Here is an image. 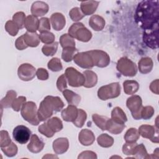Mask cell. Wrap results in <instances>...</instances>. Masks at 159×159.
<instances>
[{
  "label": "cell",
  "mask_w": 159,
  "mask_h": 159,
  "mask_svg": "<svg viewBox=\"0 0 159 159\" xmlns=\"http://www.w3.org/2000/svg\"><path fill=\"white\" fill-rule=\"evenodd\" d=\"M158 1L146 0L138 4L134 19L144 30L153 29L158 24Z\"/></svg>",
  "instance_id": "obj_1"
},
{
  "label": "cell",
  "mask_w": 159,
  "mask_h": 159,
  "mask_svg": "<svg viewBox=\"0 0 159 159\" xmlns=\"http://www.w3.org/2000/svg\"><path fill=\"white\" fill-rule=\"evenodd\" d=\"M64 103L58 96H47L40 102L37 111L38 117L40 122L49 119L53 112H60L64 107Z\"/></svg>",
  "instance_id": "obj_2"
},
{
  "label": "cell",
  "mask_w": 159,
  "mask_h": 159,
  "mask_svg": "<svg viewBox=\"0 0 159 159\" xmlns=\"http://www.w3.org/2000/svg\"><path fill=\"white\" fill-rule=\"evenodd\" d=\"M69 35L77 40L87 42L92 37V33L81 22L74 23L68 29Z\"/></svg>",
  "instance_id": "obj_3"
},
{
  "label": "cell",
  "mask_w": 159,
  "mask_h": 159,
  "mask_svg": "<svg viewBox=\"0 0 159 159\" xmlns=\"http://www.w3.org/2000/svg\"><path fill=\"white\" fill-rule=\"evenodd\" d=\"M21 115L22 117L29 123L33 125H37L40 120L38 117L37 106L32 101L25 102L21 109Z\"/></svg>",
  "instance_id": "obj_4"
},
{
  "label": "cell",
  "mask_w": 159,
  "mask_h": 159,
  "mask_svg": "<svg viewBox=\"0 0 159 159\" xmlns=\"http://www.w3.org/2000/svg\"><path fill=\"white\" fill-rule=\"evenodd\" d=\"M120 94V86L119 83H112L99 88L98 98L103 101L118 97Z\"/></svg>",
  "instance_id": "obj_5"
},
{
  "label": "cell",
  "mask_w": 159,
  "mask_h": 159,
  "mask_svg": "<svg viewBox=\"0 0 159 159\" xmlns=\"http://www.w3.org/2000/svg\"><path fill=\"white\" fill-rule=\"evenodd\" d=\"M116 68L119 72L125 76H134L137 72L135 63L127 57H122L118 60Z\"/></svg>",
  "instance_id": "obj_6"
},
{
  "label": "cell",
  "mask_w": 159,
  "mask_h": 159,
  "mask_svg": "<svg viewBox=\"0 0 159 159\" xmlns=\"http://www.w3.org/2000/svg\"><path fill=\"white\" fill-rule=\"evenodd\" d=\"M65 75L68 84L72 87H80L83 86L85 78L84 75L77 71L73 67H68L65 70Z\"/></svg>",
  "instance_id": "obj_7"
},
{
  "label": "cell",
  "mask_w": 159,
  "mask_h": 159,
  "mask_svg": "<svg viewBox=\"0 0 159 159\" xmlns=\"http://www.w3.org/2000/svg\"><path fill=\"white\" fill-rule=\"evenodd\" d=\"M127 107L130 111L134 119H141V110L143 107L142 98L138 95H134L129 98L126 102Z\"/></svg>",
  "instance_id": "obj_8"
},
{
  "label": "cell",
  "mask_w": 159,
  "mask_h": 159,
  "mask_svg": "<svg viewBox=\"0 0 159 159\" xmlns=\"http://www.w3.org/2000/svg\"><path fill=\"white\" fill-rule=\"evenodd\" d=\"M143 41L147 47L152 49L158 48V24L152 29L143 31Z\"/></svg>",
  "instance_id": "obj_9"
},
{
  "label": "cell",
  "mask_w": 159,
  "mask_h": 159,
  "mask_svg": "<svg viewBox=\"0 0 159 159\" xmlns=\"http://www.w3.org/2000/svg\"><path fill=\"white\" fill-rule=\"evenodd\" d=\"M88 52L92 58L94 66L104 68L109 64L110 57L106 52L99 50H93Z\"/></svg>",
  "instance_id": "obj_10"
},
{
  "label": "cell",
  "mask_w": 159,
  "mask_h": 159,
  "mask_svg": "<svg viewBox=\"0 0 159 159\" xmlns=\"http://www.w3.org/2000/svg\"><path fill=\"white\" fill-rule=\"evenodd\" d=\"M13 137L14 140L20 144L26 143L30 139L31 135V131L25 125H17L14 129Z\"/></svg>",
  "instance_id": "obj_11"
},
{
  "label": "cell",
  "mask_w": 159,
  "mask_h": 159,
  "mask_svg": "<svg viewBox=\"0 0 159 159\" xmlns=\"http://www.w3.org/2000/svg\"><path fill=\"white\" fill-rule=\"evenodd\" d=\"M73 60L78 66L82 68L90 69L94 66L88 52L77 53L73 57Z\"/></svg>",
  "instance_id": "obj_12"
},
{
  "label": "cell",
  "mask_w": 159,
  "mask_h": 159,
  "mask_svg": "<svg viewBox=\"0 0 159 159\" xmlns=\"http://www.w3.org/2000/svg\"><path fill=\"white\" fill-rule=\"evenodd\" d=\"M17 74L21 80L25 81H30L36 75L35 68L29 63H23L18 68Z\"/></svg>",
  "instance_id": "obj_13"
},
{
  "label": "cell",
  "mask_w": 159,
  "mask_h": 159,
  "mask_svg": "<svg viewBox=\"0 0 159 159\" xmlns=\"http://www.w3.org/2000/svg\"><path fill=\"white\" fill-rule=\"evenodd\" d=\"M139 134L143 138L148 139L152 142L155 143L158 142V136H155V128L153 125H142L139 129Z\"/></svg>",
  "instance_id": "obj_14"
},
{
  "label": "cell",
  "mask_w": 159,
  "mask_h": 159,
  "mask_svg": "<svg viewBox=\"0 0 159 159\" xmlns=\"http://www.w3.org/2000/svg\"><path fill=\"white\" fill-rule=\"evenodd\" d=\"M80 142L84 146H88L93 144L95 140V136L93 132L87 129H82L78 135Z\"/></svg>",
  "instance_id": "obj_15"
},
{
  "label": "cell",
  "mask_w": 159,
  "mask_h": 159,
  "mask_svg": "<svg viewBox=\"0 0 159 159\" xmlns=\"http://www.w3.org/2000/svg\"><path fill=\"white\" fill-rule=\"evenodd\" d=\"M44 145V142H42L36 134H33L31 136L30 142L27 145V148L30 152L37 153L42 150Z\"/></svg>",
  "instance_id": "obj_16"
},
{
  "label": "cell",
  "mask_w": 159,
  "mask_h": 159,
  "mask_svg": "<svg viewBox=\"0 0 159 159\" xmlns=\"http://www.w3.org/2000/svg\"><path fill=\"white\" fill-rule=\"evenodd\" d=\"M69 147L68 140L66 138H58L53 142V148L55 153L63 154L65 153Z\"/></svg>",
  "instance_id": "obj_17"
},
{
  "label": "cell",
  "mask_w": 159,
  "mask_h": 159,
  "mask_svg": "<svg viewBox=\"0 0 159 159\" xmlns=\"http://www.w3.org/2000/svg\"><path fill=\"white\" fill-rule=\"evenodd\" d=\"M48 11V6L43 1H35L31 7V12L35 17L42 16Z\"/></svg>",
  "instance_id": "obj_18"
},
{
  "label": "cell",
  "mask_w": 159,
  "mask_h": 159,
  "mask_svg": "<svg viewBox=\"0 0 159 159\" xmlns=\"http://www.w3.org/2000/svg\"><path fill=\"white\" fill-rule=\"evenodd\" d=\"M53 29L57 31L61 30L65 25L66 20L64 16L60 12L53 13L50 17Z\"/></svg>",
  "instance_id": "obj_19"
},
{
  "label": "cell",
  "mask_w": 159,
  "mask_h": 159,
  "mask_svg": "<svg viewBox=\"0 0 159 159\" xmlns=\"http://www.w3.org/2000/svg\"><path fill=\"white\" fill-rule=\"evenodd\" d=\"M78 109L74 105H68V106L61 111V117L65 121L73 122L78 116Z\"/></svg>",
  "instance_id": "obj_20"
},
{
  "label": "cell",
  "mask_w": 159,
  "mask_h": 159,
  "mask_svg": "<svg viewBox=\"0 0 159 159\" xmlns=\"http://www.w3.org/2000/svg\"><path fill=\"white\" fill-rule=\"evenodd\" d=\"M99 2L96 1H86L81 2V11L85 16L91 15L96 11Z\"/></svg>",
  "instance_id": "obj_21"
},
{
  "label": "cell",
  "mask_w": 159,
  "mask_h": 159,
  "mask_svg": "<svg viewBox=\"0 0 159 159\" xmlns=\"http://www.w3.org/2000/svg\"><path fill=\"white\" fill-rule=\"evenodd\" d=\"M153 63L151 58L143 57L138 63L139 71L142 74H147L150 73L153 68Z\"/></svg>",
  "instance_id": "obj_22"
},
{
  "label": "cell",
  "mask_w": 159,
  "mask_h": 159,
  "mask_svg": "<svg viewBox=\"0 0 159 159\" xmlns=\"http://www.w3.org/2000/svg\"><path fill=\"white\" fill-rule=\"evenodd\" d=\"M89 26L95 31H100L105 25V20L99 15H93L89 20Z\"/></svg>",
  "instance_id": "obj_23"
},
{
  "label": "cell",
  "mask_w": 159,
  "mask_h": 159,
  "mask_svg": "<svg viewBox=\"0 0 159 159\" xmlns=\"http://www.w3.org/2000/svg\"><path fill=\"white\" fill-rule=\"evenodd\" d=\"M39 20L33 15L28 16L25 20L24 27L29 32L34 33L39 29Z\"/></svg>",
  "instance_id": "obj_24"
},
{
  "label": "cell",
  "mask_w": 159,
  "mask_h": 159,
  "mask_svg": "<svg viewBox=\"0 0 159 159\" xmlns=\"http://www.w3.org/2000/svg\"><path fill=\"white\" fill-rule=\"evenodd\" d=\"M125 127V124H120L109 119L106 124V130L113 134H119L122 132Z\"/></svg>",
  "instance_id": "obj_25"
},
{
  "label": "cell",
  "mask_w": 159,
  "mask_h": 159,
  "mask_svg": "<svg viewBox=\"0 0 159 159\" xmlns=\"http://www.w3.org/2000/svg\"><path fill=\"white\" fill-rule=\"evenodd\" d=\"M85 81L83 86L85 88H93L98 82V76L96 74L91 70H86L83 72Z\"/></svg>",
  "instance_id": "obj_26"
},
{
  "label": "cell",
  "mask_w": 159,
  "mask_h": 159,
  "mask_svg": "<svg viewBox=\"0 0 159 159\" xmlns=\"http://www.w3.org/2000/svg\"><path fill=\"white\" fill-rule=\"evenodd\" d=\"M63 94L69 105L77 106L81 101L80 96L70 89H65L63 91Z\"/></svg>",
  "instance_id": "obj_27"
},
{
  "label": "cell",
  "mask_w": 159,
  "mask_h": 159,
  "mask_svg": "<svg viewBox=\"0 0 159 159\" xmlns=\"http://www.w3.org/2000/svg\"><path fill=\"white\" fill-rule=\"evenodd\" d=\"M24 40L25 43L28 47H37L40 43V38L39 35L34 32H27L24 34Z\"/></svg>",
  "instance_id": "obj_28"
},
{
  "label": "cell",
  "mask_w": 159,
  "mask_h": 159,
  "mask_svg": "<svg viewBox=\"0 0 159 159\" xmlns=\"http://www.w3.org/2000/svg\"><path fill=\"white\" fill-rule=\"evenodd\" d=\"M111 119L120 124H125V122L127 120L125 112L119 107H116L112 111Z\"/></svg>",
  "instance_id": "obj_29"
},
{
  "label": "cell",
  "mask_w": 159,
  "mask_h": 159,
  "mask_svg": "<svg viewBox=\"0 0 159 159\" xmlns=\"http://www.w3.org/2000/svg\"><path fill=\"white\" fill-rule=\"evenodd\" d=\"M17 93L15 91L9 90L7 92L6 96L1 101V108H8L12 107L14 101L16 99Z\"/></svg>",
  "instance_id": "obj_30"
},
{
  "label": "cell",
  "mask_w": 159,
  "mask_h": 159,
  "mask_svg": "<svg viewBox=\"0 0 159 159\" xmlns=\"http://www.w3.org/2000/svg\"><path fill=\"white\" fill-rule=\"evenodd\" d=\"M124 93L127 94H134L135 93L139 88V84L138 82L135 80H126L123 83Z\"/></svg>",
  "instance_id": "obj_31"
},
{
  "label": "cell",
  "mask_w": 159,
  "mask_h": 159,
  "mask_svg": "<svg viewBox=\"0 0 159 159\" xmlns=\"http://www.w3.org/2000/svg\"><path fill=\"white\" fill-rule=\"evenodd\" d=\"M97 142L101 147L108 148L113 145L114 139L111 136L107 134H102L98 137Z\"/></svg>",
  "instance_id": "obj_32"
},
{
  "label": "cell",
  "mask_w": 159,
  "mask_h": 159,
  "mask_svg": "<svg viewBox=\"0 0 159 159\" xmlns=\"http://www.w3.org/2000/svg\"><path fill=\"white\" fill-rule=\"evenodd\" d=\"M140 134L135 128H130L127 130L124 135V139L126 142L134 143L139 139Z\"/></svg>",
  "instance_id": "obj_33"
},
{
  "label": "cell",
  "mask_w": 159,
  "mask_h": 159,
  "mask_svg": "<svg viewBox=\"0 0 159 159\" xmlns=\"http://www.w3.org/2000/svg\"><path fill=\"white\" fill-rule=\"evenodd\" d=\"M92 119L95 124L102 130H106V124L109 119L107 117L101 116L97 114H94L92 116Z\"/></svg>",
  "instance_id": "obj_34"
},
{
  "label": "cell",
  "mask_w": 159,
  "mask_h": 159,
  "mask_svg": "<svg viewBox=\"0 0 159 159\" xmlns=\"http://www.w3.org/2000/svg\"><path fill=\"white\" fill-rule=\"evenodd\" d=\"M60 43L63 48L66 47H75L74 38L68 34H65L60 37Z\"/></svg>",
  "instance_id": "obj_35"
},
{
  "label": "cell",
  "mask_w": 159,
  "mask_h": 159,
  "mask_svg": "<svg viewBox=\"0 0 159 159\" xmlns=\"http://www.w3.org/2000/svg\"><path fill=\"white\" fill-rule=\"evenodd\" d=\"M47 123L50 127V128L55 133L60 131L63 129V124L61 120L57 117H53L48 119Z\"/></svg>",
  "instance_id": "obj_36"
},
{
  "label": "cell",
  "mask_w": 159,
  "mask_h": 159,
  "mask_svg": "<svg viewBox=\"0 0 159 159\" xmlns=\"http://www.w3.org/2000/svg\"><path fill=\"white\" fill-rule=\"evenodd\" d=\"M78 50L75 47L64 48L62 51L61 58L66 62L71 61L75 57V53Z\"/></svg>",
  "instance_id": "obj_37"
},
{
  "label": "cell",
  "mask_w": 159,
  "mask_h": 159,
  "mask_svg": "<svg viewBox=\"0 0 159 159\" xmlns=\"http://www.w3.org/2000/svg\"><path fill=\"white\" fill-rule=\"evenodd\" d=\"M58 44L57 42H55L52 43L43 45L42 48V53L46 56H53L57 51Z\"/></svg>",
  "instance_id": "obj_38"
},
{
  "label": "cell",
  "mask_w": 159,
  "mask_h": 159,
  "mask_svg": "<svg viewBox=\"0 0 159 159\" xmlns=\"http://www.w3.org/2000/svg\"><path fill=\"white\" fill-rule=\"evenodd\" d=\"M87 118V114L84 111L81 109H78V112L76 119L73 122V124L77 127H82Z\"/></svg>",
  "instance_id": "obj_39"
},
{
  "label": "cell",
  "mask_w": 159,
  "mask_h": 159,
  "mask_svg": "<svg viewBox=\"0 0 159 159\" xmlns=\"http://www.w3.org/2000/svg\"><path fill=\"white\" fill-rule=\"evenodd\" d=\"M133 155H135L136 158H147L148 154L143 144L140 143L136 145Z\"/></svg>",
  "instance_id": "obj_40"
},
{
  "label": "cell",
  "mask_w": 159,
  "mask_h": 159,
  "mask_svg": "<svg viewBox=\"0 0 159 159\" xmlns=\"http://www.w3.org/2000/svg\"><path fill=\"white\" fill-rule=\"evenodd\" d=\"M48 68L52 71H59L63 68L61 62L58 58H52L48 63Z\"/></svg>",
  "instance_id": "obj_41"
},
{
  "label": "cell",
  "mask_w": 159,
  "mask_h": 159,
  "mask_svg": "<svg viewBox=\"0 0 159 159\" xmlns=\"http://www.w3.org/2000/svg\"><path fill=\"white\" fill-rule=\"evenodd\" d=\"M13 21L17 25L19 29L24 27L25 16L23 12H17L12 17Z\"/></svg>",
  "instance_id": "obj_42"
},
{
  "label": "cell",
  "mask_w": 159,
  "mask_h": 159,
  "mask_svg": "<svg viewBox=\"0 0 159 159\" xmlns=\"http://www.w3.org/2000/svg\"><path fill=\"white\" fill-rule=\"evenodd\" d=\"M1 150L6 156L9 157H12L15 156L17 153V147L13 142H11L7 147L1 148Z\"/></svg>",
  "instance_id": "obj_43"
},
{
  "label": "cell",
  "mask_w": 159,
  "mask_h": 159,
  "mask_svg": "<svg viewBox=\"0 0 159 159\" xmlns=\"http://www.w3.org/2000/svg\"><path fill=\"white\" fill-rule=\"evenodd\" d=\"M6 30L12 36H16L19 32V27L13 20H8L5 25Z\"/></svg>",
  "instance_id": "obj_44"
},
{
  "label": "cell",
  "mask_w": 159,
  "mask_h": 159,
  "mask_svg": "<svg viewBox=\"0 0 159 159\" xmlns=\"http://www.w3.org/2000/svg\"><path fill=\"white\" fill-rule=\"evenodd\" d=\"M69 15L71 20L75 22L80 20L84 16L83 13L81 11V9L77 7L71 9L69 12Z\"/></svg>",
  "instance_id": "obj_45"
},
{
  "label": "cell",
  "mask_w": 159,
  "mask_h": 159,
  "mask_svg": "<svg viewBox=\"0 0 159 159\" xmlns=\"http://www.w3.org/2000/svg\"><path fill=\"white\" fill-rule=\"evenodd\" d=\"M40 40L42 42L45 44H50L53 43L55 40V35L52 32L48 31L43 33H40L39 35Z\"/></svg>",
  "instance_id": "obj_46"
},
{
  "label": "cell",
  "mask_w": 159,
  "mask_h": 159,
  "mask_svg": "<svg viewBox=\"0 0 159 159\" xmlns=\"http://www.w3.org/2000/svg\"><path fill=\"white\" fill-rule=\"evenodd\" d=\"M38 130L40 133H41L42 134H43V135L48 138L53 137L55 134V132L50 128L47 122H45L40 125L38 128Z\"/></svg>",
  "instance_id": "obj_47"
},
{
  "label": "cell",
  "mask_w": 159,
  "mask_h": 159,
  "mask_svg": "<svg viewBox=\"0 0 159 159\" xmlns=\"http://www.w3.org/2000/svg\"><path fill=\"white\" fill-rule=\"evenodd\" d=\"M11 138L6 130H1L0 132V146L1 148L6 147L11 143Z\"/></svg>",
  "instance_id": "obj_48"
},
{
  "label": "cell",
  "mask_w": 159,
  "mask_h": 159,
  "mask_svg": "<svg viewBox=\"0 0 159 159\" xmlns=\"http://www.w3.org/2000/svg\"><path fill=\"white\" fill-rule=\"evenodd\" d=\"M38 30L40 33L48 32L50 30V20L47 17H42L40 19Z\"/></svg>",
  "instance_id": "obj_49"
},
{
  "label": "cell",
  "mask_w": 159,
  "mask_h": 159,
  "mask_svg": "<svg viewBox=\"0 0 159 159\" xmlns=\"http://www.w3.org/2000/svg\"><path fill=\"white\" fill-rule=\"evenodd\" d=\"M154 109L150 106L143 107L141 110V118L147 120L150 119L154 114Z\"/></svg>",
  "instance_id": "obj_50"
},
{
  "label": "cell",
  "mask_w": 159,
  "mask_h": 159,
  "mask_svg": "<svg viewBox=\"0 0 159 159\" xmlns=\"http://www.w3.org/2000/svg\"><path fill=\"white\" fill-rule=\"evenodd\" d=\"M26 101V98L24 96H19L17 99H16L12 104V108L15 111H19L20 109H22L24 104L25 103Z\"/></svg>",
  "instance_id": "obj_51"
},
{
  "label": "cell",
  "mask_w": 159,
  "mask_h": 159,
  "mask_svg": "<svg viewBox=\"0 0 159 159\" xmlns=\"http://www.w3.org/2000/svg\"><path fill=\"white\" fill-rule=\"evenodd\" d=\"M137 144L135 142L134 143H128L126 142L122 147V152L126 155H133L135 148Z\"/></svg>",
  "instance_id": "obj_52"
},
{
  "label": "cell",
  "mask_w": 159,
  "mask_h": 159,
  "mask_svg": "<svg viewBox=\"0 0 159 159\" xmlns=\"http://www.w3.org/2000/svg\"><path fill=\"white\" fill-rule=\"evenodd\" d=\"M57 87L58 89L61 92H63L66 88V78L65 74H62L60 76L58 77L57 81Z\"/></svg>",
  "instance_id": "obj_53"
},
{
  "label": "cell",
  "mask_w": 159,
  "mask_h": 159,
  "mask_svg": "<svg viewBox=\"0 0 159 159\" xmlns=\"http://www.w3.org/2000/svg\"><path fill=\"white\" fill-rule=\"evenodd\" d=\"M15 45H16V48L19 50H22L28 47V46L27 45V44L25 42L24 35H21L20 37H18L16 39V42H15Z\"/></svg>",
  "instance_id": "obj_54"
},
{
  "label": "cell",
  "mask_w": 159,
  "mask_h": 159,
  "mask_svg": "<svg viewBox=\"0 0 159 159\" xmlns=\"http://www.w3.org/2000/svg\"><path fill=\"white\" fill-rule=\"evenodd\" d=\"M36 75L40 80H47L48 78V71L42 68H39L36 71Z\"/></svg>",
  "instance_id": "obj_55"
},
{
  "label": "cell",
  "mask_w": 159,
  "mask_h": 159,
  "mask_svg": "<svg viewBox=\"0 0 159 159\" xmlns=\"http://www.w3.org/2000/svg\"><path fill=\"white\" fill-rule=\"evenodd\" d=\"M78 158H97L96 153L92 151H84L80 153Z\"/></svg>",
  "instance_id": "obj_56"
},
{
  "label": "cell",
  "mask_w": 159,
  "mask_h": 159,
  "mask_svg": "<svg viewBox=\"0 0 159 159\" xmlns=\"http://www.w3.org/2000/svg\"><path fill=\"white\" fill-rule=\"evenodd\" d=\"M150 90L155 93L156 94H158V80L157 79L155 81H152L150 85Z\"/></svg>",
  "instance_id": "obj_57"
}]
</instances>
